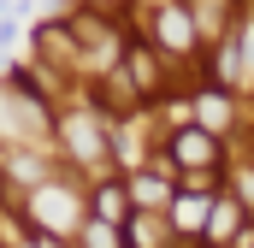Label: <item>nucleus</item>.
<instances>
[{"label":"nucleus","instance_id":"nucleus-1","mask_svg":"<svg viewBox=\"0 0 254 248\" xmlns=\"http://www.w3.org/2000/svg\"><path fill=\"white\" fill-rule=\"evenodd\" d=\"M24 219H30L36 231L77 237V225L89 219V201H77L65 184H36V189H30V207H24Z\"/></svg>","mask_w":254,"mask_h":248},{"label":"nucleus","instance_id":"nucleus-2","mask_svg":"<svg viewBox=\"0 0 254 248\" xmlns=\"http://www.w3.org/2000/svg\"><path fill=\"white\" fill-rule=\"evenodd\" d=\"M213 195H219V189L178 184V189H172V201H166V231H172V237H190V243H201V237H207V213H213Z\"/></svg>","mask_w":254,"mask_h":248},{"label":"nucleus","instance_id":"nucleus-3","mask_svg":"<svg viewBox=\"0 0 254 248\" xmlns=\"http://www.w3.org/2000/svg\"><path fill=\"white\" fill-rule=\"evenodd\" d=\"M148 18H154V24H148V42H154L160 54H195V48H201V30H195V18H190L184 0L154 6Z\"/></svg>","mask_w":254,"mask_h":248},{"label":"nucleus","instance_id":"nucleus-4","mask_svg":"<svg viewBox=\"0 0 254 248\" xmlns=\"http://www.w3.org/2000/svg\"><path fill=\"white\" fill-rule=\"evenodd\" d=\"M243 225H249V207H243L237 195H225V189H219V195H213V213H207V237H201V243H207V248H231V237H237Z\"/></svg>","mask_w":254,"mask_h":248},{"label":"nucleus","instance_id":"nucleus-5","mask_svg":"<svg viewBox=\"0 0 254 248\" xmlns=\"http://www.w3.org/2000/svg\"><path fill=\"white\" fill-rule=\"evenodd\" d=\"M130 213H136V201H130V184H125V178H101V184L89 189V219L125 225Z\"/></svg>","mask_w":254,"mask_h":248},{"label":"nucleus","instance_id":"nucleus-6","mask_svg":"<svg viewBox=\"0 0 254 248\" xmlns=\"http://www.w3.org/2000/svg\"><path fill=\"white\" fill-rule=\"evenodd\" d=\"M190 113H195V124H201V130H213V136H225V130L237 124V113H231V89H219V83L195 95Z\"/></svg>","mask_w":254,"mask_h":248},{"label":"nucleus","instance_id":"nucleus-7","mask_svg":"<svg viewBox=\"0 0 254 248\" xmlns=\"http://www.w3.org/2000/svg\"><path fill=\"white\" fill-rule=\"evenodd\" d=\"M77 231H83V248H125V231L107 225V219H83Z\"/></svg>","mask_w":254,"mask_h":248},{"label":"nucleus","instance_id":"nucleus-8","mask_svg":"<svg viewBox=\"0 0 254 248\" xmlns=\"http://www.w3.org/2000/svg\"><path fill=\"white\" fill-rule=\"evenodd\" d=\"M0 201H6V178H0Z\"/></svg>","mask_w":254,"mask_h":248},{"label":"nucleus","instance_id":"nucleus-9","mask_svg":"<svg viewBox=\"0 0 254 248\" xmlns=\"http://www.w3.org/2000/svg\"><path fill=\"white\" fill-rule=\"evenodd\" d=\"M95 6H107V0H95Z\"/></svg>","mask_w":254,"mask_h":248},{"label":"nucleus","instance_id":"nucleus-10","mask_svg":"<svg viewBox=\"0 0 254 248\" xmlns=\"http://www.w3.org/2000/svg\"><path fill=\"white\" fill-rule=\"evenodd\" d=\"M0 248H6V243H0Z\"/></svg>","mask_w":254,"mask_h":248}]
</instances>
